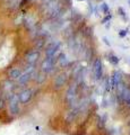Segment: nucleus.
Listing matches in <instances>:
<instances>
[{
	"label": "nucleus",
	"instance_id": "obj_1",
	"mask_svg": "<svg viewBox=\"0 0 130 135\" xmlns=\"http://www.w3.org/2000/svg\"><path fill=\"white\" fill-rule=\"evenodd\" d=\"M60 7L61 6H60L59 0H50L47 5V8H45L47 14L50 16L51 18L56 17V16L60 12Z\"/></svg>",
	"mask_w": 130,
	"mask_h": 135
},
{
	"label": "nucleus",
	"instance_id": "obj_2",
	"mask_svg": "<svg viewBox=\"0 0 130 135\" xmlns=\"http://www.w3.org/2000/svg\"><path fill=\"white\" fill-rule=\"evenodd\" d=\"M66 99L67 103L71 108H75V105L77 104V87L76 85H72L69 87L67 90V95H66Z\"/></svg>",
	"mask_w": 130,
	"mask_h": 135
},
{
	"label": "nucleus",
	"instance_id": "obj_3",
	"mask_svg": "<svg viewBox=\"0 0 130 135\" xmlns=\"http://www.w3.org/2000/svg\"><path fill=\"white\" fill-rule=\"evenodd\" d=\"M53 68H54L53 60L50 59V58H47L41 64V69L44 73H50V72H52V71H53Z\"/></svg>",
	"mask_w": 130,
	"mask_h": 135
},
{
	"label": "nucleus",
	"instance_id": "obj_4",
	"mask_svg": "<svg viewBox=\"0 0 130 135\" xmlns=\"http://www.w3.org/2000/svg\"><path fill=\"white\" fill-rule=\"evenodd\" d=\"M93 71H94V77L96 80H100L102 77V72H103V68H102V62L100 59H96L93 65Z\"/></svg>",
	"mask_w": 130,
	"mask_h": 135
},
{
	"label": "nucleus",
	"instance_id": "obj_5",
	"mask_svg": "<svg viewBox=\"0 0 130 135\" xmlns=\"http://www.w3.org/2000/svg\"><path fill=\"white\" fill-rule=\"evenodd\" d=\"M32 90L31 89H25L18 95V100L21 101L22 104H26L30 101V99L32 98Z\"/></svg>",
	"mask_w": 130,
	"mask_h": 135
},
{
	"label": "nucleus",
	"instance_id": "obj_6",
	"mask_svg": "<svg viewBox=\"0 0 130 135\" xmlns=\"http://www.w3.org/2000/svg\"><path fill=\"white\" fill-rule=\"evenodd\" d=\"M9 110L12 115L18 114L19 112V106H18V97L16 96H12L10 98V101H9Z\"/></svg>",
	"mask_w": 130,
	"mask_h": 135
},
{
	"label": "nucleus",
	"instance_id": "obj_7",
	"mask_svg": "<svg viewBox=\"0 0 130 135\" xmlns=\"http://www.w3.org/2000/svg\"><path fill=\"white\" fill-rule=\"evenodd\" d=\"M60 48V44L59 43H52L51 45H49L47 48V51H45V54H47V58H50V59H52L54 56V54H56L57 52H58V50Z\"/></svg>",
	"mask_w": 130,
	"mask_h": 135
},
{
	"label": "nucleus",
	"instance_id": "obj_8",
	"mask_svg": "<svg viewBox=\"0 0 130 135\" xmlns=\"http://www.w3.org/2000/svg\"><path fill=\"white\" fill-rule=\"evenodd\" d=\"M40 58V52L38 51H31L28 54L26 55V61L30 64H35V62Z\"/></svg>",
	"mask_w": 130,
	"mask_h": 135
},
{
	"label": "nucleus",
	"instance_id": "obj_9",
	"mask_svg": "<svg viewBox=\"0 0 130 135\" xmlns=\"http://www.w3.org/2000/svg\"><path fill=\"white\" fill-rule=\"evenodd\" d=\"M66 80H67V78H66L65 74H59V76L56 78V80H54V86H56V88L62 87V86L66 83Z\"/></svg>",
	"mask_w": 130,
	"mask_h": 135
},
{
	"label": "nucleus",
	"instance_id": "obj_10",
	"mask_svg": "<svg viewBox=\"0 0 130 135\" xmlns=\"http://www.w3.org/2000/svg\"><path fill=\"white\" fill-rule=\"evenodd\" d=\"M21 74H22V72H21V70H19L18 68H12V70L9 71L8 76H9V78H10V79L17 80L18 78L21 77Z\"/></svg>",
	"mask_w": 130,
	"mask_h": 135
},
{
	"label": "nucleus",
	"instance_id": "obj_11",
	"mask_svg": "<svg viewBox=\"0 0 130 135\" xmlns=\"http://www.w3.org/2000/svg\"><path fill=\"white\" fill-rule=\"evenodd\" d=\"M120 81H121V73H120V72H115L112 76V80H111L112 87H118Z\"/></svg>",
	"mask_w": 130,
	"mask_h": 135
},
{
	"label": "nucleus",
	"instance_id": "obj_12",
	"mask_svg": "<svg viewBox=\"0 0 130 135\" xmlns=\"http://www.w3.org/2000/svg\"><path fill=\"white\" fill-rule=\"evenodd\" d=\"M77 113H78V109H77L76 107H75V108H72L70 112L67 114V116H66V120H67L68 123H71V122L75 119V117L77 116Z\"/></svg>",
	"mask_w": 130,
	"mask_h": 135
},
{
	"label": "nucleus",
	"instance_id": "obj_13",
	"mask_svg": "<svg viewBox=\"0 0 130 135\" xmlns=\"http://www.w3.org/2000/svg\"><path fill=\"white\" fill-rule=\"evenodd\" d=\"M31 74H28V73H26V72H24L23 74H21V77H19V78H18V82L21 83V85H25V83L27 82V81H28V80L31 79Z\"/></svg>",
	"mask_w": 130,
	"mask_h": 135
},
{
	"label": "nucleus",
	"instance_id": "obj_14",
	"mask_svg": "<svg viewBox=\"0 0 130 135\" xmlns=\"http://www.w3.org/2000/svg\"><path fill=\"white\" fill-rule=\"evenodd\" d=\"M129 96H130V90L128 88H126V87H123V89H121V98L124 101H127Z\"/></svg>",
	"mask_w": 130,
	"mask_h": 135
},
{
	"label": "nucleus",
	"instance_id": "obj_15",
	"mask_svg": "<svg viewBox=\"0 0 130 135\" xmlns=\"http://www.w3.org/2000/svg\"><path fill=\"white\" fill-rule=\"evenodd\" d=\"M120 35H121V36H124V35H126V30H121Z\"/></svg>",
	"mask_w": 130,
	"mask_h": 135
},
{
	"label": "nucleus",
	"instance_id": "obj_16",
	"mask_svg": "<svg viewBox=\"0 0 130 135\" xmlns=\"http://www.w3.org/2000/svg\"><path fill=\"white\" fill-rule=\"evenodd\" d=\"M78 1H83V0H78Z\"/></svg>",
	"mask_w": 130,
	"mask_h": 135
}]
</instances>
